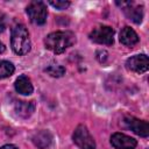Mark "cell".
<instances>
[{
  "label": "cell",
  "mask_w": 149,
  "mask_h": 149,
  "mask_svg": "<svg viewBox=\"0 0 149 149\" xmlns=\"http://www.w3.org/2000/svg\"><path fill=\"white\" fill-rule=\"evenodd\" d=\"M114 30L108 26H100L90 33V38L99 44L111 45L114 41Z\"/></svg>",
  "instance_id": "5b68a950"
},
{
  "label": "cell",
  "mask_w": 149,
  "mask_h": 149,
  "mask_svg": "<svg viewBox=\"0 0 149 149\" xmlns=\"http://www.w3.org/2000/svg\"><path fill=\"white\" fill-rule=\"evenodd\" d=\"M30 21L35 24H44L47 21V6L42 1H31L26 9Z\"/></svg>",
  "instance_id": "3957f363"
},
{
  "label": "cell",
  "mask_w": 149,
  "mask_h": 149,
  "mask_svg": "<svg viewBox=\"0 0 149 149\" xmlns=\"http://www.w3.org/2000/svg\"><path fill=\"white\" fill-rule=\"evenodd\" d=\"M111 144L115 149H135L137 142L135 139L122 133H114L111 136Z\"/></svg>",
  "instance_id": "ba28073f"
},
{
  "label": "cell",
  "mask_w": 149,
  "mask_h": 149,
  "mask_svg": "<svg viewBox=\"0 0 149 149\" xmlns=\"http://www.w3.org/2000/svg\"><path fill=\"white\" fill-rule=\"evenodd\" d=\"M15 90L17 93L23 94V95H29L33 93V84L30 81V79L27 76H20L16 80H15Z\"/></svg>",
  "instance_id": "30bf717a"
},
{
  "label": "cell",
  "mask_w": 149,
  "mask_h": 149,
  "mask_svg": "<svg viewBox=\"0 0 149 149\" xmlns=\"http://www.w3.org/2000/svg\"><path fill=\"white\" fill-rule=\"evenodd\" d=\"M6 29V16L0 13V33H2Z\"/></svg>",
  "instance_id": "e0dca14e"
},
{
  "label": "cell",
  "mask_w": 149,
  "mask_h": 149,
  "mask_svg": "<svg viewBox=\"0 0 149 149\" xmlns=\"http://www.w3.org/2000/svg\"><path fill=\"white\" fill-rule=\"evenodd\" d=\"M120 42L125 45L132 47L139 42V36L130 27H123L120 31Z\"/></svg>",
  "instance_id": "9c48e42d"
},
{
  "label": "cell",
  "mask_w": 149,
  "mask_h": 149,
  "mask_svg": "<svg viewBox=\"0 0 149 149\" xmlns=\"http://www.w3.org/2000/svg\"><path fill=\"white\" fill-rule=\"evenodd\" d=\"M123 122H125L126 127L128 129L133 130L135 134L143 136V137H147L149 135V125L147 121L139 120L134 116H126Z\"/></svg>",
  "instance_id": "52a82bcc"
},
{
  "label": "cell",
  "mask_w": 149,
  "mask_h": 149,
  "mask_svg": "<svg viewBox=\"0 0 149 149\" xmlns=\"http://www.w3.org/2000/svg\"><path fill=\"white\" fill-rule=\"evenodd\" d=\"M49 3L52 6V7H55L56 9H65V8H68L69 6H70V2L69 1H61V0H56V1H49Z\"/></svg>",
  "instance_id": "2e32d148"
},
{
  "label": "cell",
  "mask_w": 149,
  "mask_h": 149,
  "mask_svg": "<svg viewBox=\"0 0 149 149\" xmlns=\"http://www.w3.org/2000/svg\"><path fill=\"white\" fill-rule=\"evenodd\" d=\"M45 71L52 77H62L65 73V69L62 65H50L45 69Z\"/></svg>",
  "instance_id": "9a60e30c"
},
{
  "label": "cell",
  "mask_w": 149,
  "mask_h": 149,
  "mask_svg": "<svg viewBox=\"0 0 149 149\" xmlns=\"http://www.w3.org/2000/svg\"><path fill=\"white\" fill-rule=\"evenodd\" d=\"M33 142L34 144L40 148V149H45L48 148L51 142H52V136L48 130H41L38 133H36L33 136Z\"/></svg>",
  "instance_id": "8fae6325"
},
{
  "label": "cell",
  "mask_w": 149,
  "mask_h": 149,
  "mask_svg": "<svg viewBox=\"0 0 149 149\" xmlns=\"http://www.w3.org/2000/svg\"><path fill=\"white\" fill-rule=\"evenodd\" d=\"M73 142L80 149H95V142L87 128L83 125H79L73 133Z\"/></svg>",
  "instance_id": "277c9868"
},
{
  "label": "cell",
  "mask_w": 149,
  "mask_h": 149,
  "mask_svg": "<svg viewBox=\"0 0 149 149\" xmlns=\"http://www.w3.org/2000/svg\"><path fill=\"white\" fill-rule=\"evenodd\" d=\"M133 3L130 2L127 7L123 8L126 15L128 19H130L133 22L135 23H140L142 21V17H143V8L141 6H136V7H133L132 6Z\"/></svg>",
  "instance_id": "4fadbf2b"
},
{
  "label": "cell",
  "mask_w": 149,
  "mask_h": 149,
  "mask_svg": "<svg viewBox=\"0 0 149 149\" xmlns=\"http://www.w3.org/2000/svg\"><path fill=\"white\" fill-rule=\"evenodd\" d=\"M35 111L34 101H17L15 104V112L21 118H28Z\"/></svg>",
  "instance_id": "7c38bea8"
},
{
  "label": "cell",
  "mask_w": 149,
  "mask_h": 149,
  "mask_svg": "<svg viewBox=\"0 0 149 149\" xmlns=\"http://www.w3.org/2000/svg\"><path fill=\"white\" fill-rule=\"evenodd\" d=\"M126 66L128 70L134 71L136 73H144L149 69V59H148L147 55H144V54L134 55L127 59Z\"/></svg>",
  "instance_id": "8992f818"
},
{
  "label": "cell",
  "mask_w": 149,
  "mask_h": 149,
  "mask_svg": "<svg viewBox=\"0 0 149 149\" xmlns=\"http://www.w3.org/2000/svg\"><path fill=\"white\" fill-rule=\"evenodd\" d=\"M14 65L8 61H0V79L7 78L14 73Z\"/></svg>",
  "instance_id": "5bb4252c"
},
{
  "label": "cell",
  "mask_w": 149,
  "mask_h": 149,
  "mask_svg": "<svg viewBox=\"0 0 149 149\" xmlns=\"http://www.w3.org/2000/svg\"><path fill=\"white\" fill-rule=\"evenodd\" d=\"M76 38L73 33L71 31H55L49 34L45 40V48L51 50L55 54H62L69 47H71L74 43Z\"/></svg>",
  "instance_id": "6da1fadb"
},
{
  "label": "cell",
  "mask_w": 149,
  "mask_h": 149,
  "mask_svg": "<svg viewBox=\"0 0 149 149\" xmlns=\"http://www.w3.org/2000/svg\"><path fill=\"white\" fill-rule=\"evenodd\" d=\"M12 49L17 55H26L30 50L29 33L24 24H16L12 29Z\"/></svg>",
  "instance_id": "7a4b0ae2"
},
{
  "label": "cell",
  "mask_w": 149,
  "mask_h": 149,
  "mask_svg": "<svg viewBox=\"0 0 149 149\" xmlns=\"http://www.w3.org/2000/svg\"><path fill=\"white\" fill-rule=\"evenodd\" d=\"M0 149H19V148L14 144H5V146L0 147Z\"/></svg>",
  "instance_id": "ac0fdd59"
},
{
  "label": "cell",
  "mask_w": 149,
  "mask_h": 149,
  "mask_svg": "<svg viewBox=\"0 0 149 149\" xmlns=\"http://www.w3.org/2000/svg\"><path fill=\"white\" fill-rule=\"evenodd\" d=\"M5 50H6V47L3 45V43H1V42H0V54H2Z\"/></svg>",
  "instance_id": "d6986e66"
}]
</instances>
